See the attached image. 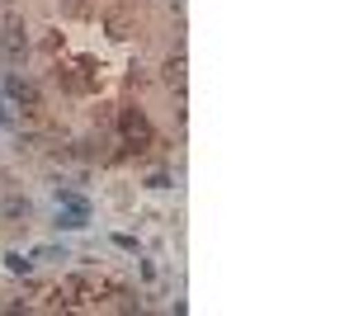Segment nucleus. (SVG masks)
Segmentation results:
<instances>
[{"instance_id":"obj_1","label":"nucleus","mask_w":354,"mask_h":316,"mask_svg":"<svg viewBox=\"0 0 354 316\" xmlns=\"http://www.w3.org/2000/svg\"><path fill=\"white\" fill-rule=\"evenodd\" d=\"M57 203H66V212L57 217V227H71V232H76V227L90 222V208H85L81 194H66V189H62V194H57Z\"/></svg>"},{"instance_id":"obj_3","label":"nucleus","mask_w":354,"mask_h":316,"mask_svg":"<svg viewBox=\"0 0 354 316\" xmlns=\"http://www.w3.org/2000/svg\"><path fill=\"white\" fill-rule=\"evenodd\" d=\"M5 264H10L15 274H28V269H33V260H24V255H5Z\"/></svg>"},{"instance_id":"obj_4","label":"nucleus","mask_w":354,"mask_h":316,"mask_svg":"<svg viewBox=\"0 0 354 316\" xmlns=\"http://www.w3.org/2000/svg\"><path fill=\"white\" fill-rule=\"evenodd\" d=\"M10 123H15V118H10V109L0 104V128H10Z\"/></svg>"},{"instance_id":"obj_2","label":"nucleus","mask_w":354,"mask_h":316,"mask_svg":"<svg viewBox=\"0 0 354 316\" xmlns=\"http://www.w3.org/2000/svg\"><path fill=\"white\" fill-rule=\"evenodd\" d=\"M0 53H5V62H24V53H28L24 28H15V24L0 28Z\"/></svg>"}]
</instances>
